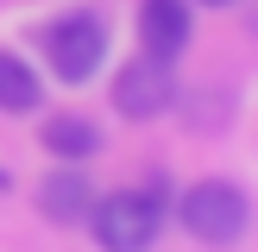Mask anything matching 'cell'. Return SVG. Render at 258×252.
Wrapping results in <instances>:
<instances>
[{"instance_id": "obj_1", "label": "cell", "mask_w": 258, "mask_h": 252, "mask_svg": "<svg viewBox=\"0 0 258 252\" xmlns=\"http://www.w3.org/2000/svg\"><path fill=\"white\" fill-rule=\"evenodd\" d=\"M170 214L183 221L189 239H202V246H233V239H246V227H252V202H246V189L227 183V176L189 183L183 202H170Z\"/></svg>"}, {"instance_id": "obj_2", "label": "cell", "mask_w": 258, "mask_h": 252, "mask_svg": "<svg viewBox=\"0 0 258 252\" xmlns=\"http://www.w3.org/2000/svg\"><path fill=\"white\" fill-rule=\"evenodd\" d=\"M44 63L57 82L82 88L88 76L107 63V19H101L95 7H76V13H57V19L44 25Z\"/></svg>"}, {"instance_id": "obj_3", "label": "cell", "mask_w": 258, "mask_h": 252, "mask_svg": "<svg viewBox=\"0 0 258 252\" xmlns=\"http://www.w3.org/2000/svg\"><path fill=\"white\" fill-rule=\"evenodd\" d=\"M88 233H95L101 252H145L164 227V208L145 196V189H113V196H95L88 208Z\"/></svg>"}, {"instance_id": "obj_4", "label": "cell", "mask_w": 258, "mask_h": 252, "mask_svg": "<svg viewBox=\"0 0 258 252\" xmlns=\"http://www.w3.org/2000/svg\"><path fill=\"white\" fill-rule=\"evenodd\" d=\"M113 107L126 113V120H158V113L176 107V70L164 57H126L120 76H113Z\"/></svg>"}, {"instance_id": "obj_5", "label": "cell", "mask_w": 258, "mask_h": 252, "mask_svg": "<svg viewBox=\"0 0 258 252\" xmlns=\"http://www.w3.org/2000/svg\"><path fill=\"white\" fill-rule=\"evenodd\" d=\"M189 0H139V50L176 63L189 50Z\"/></svg>"}, {"instance_id": "obj_6", "label": "cell", "mask_w": 258, "mask_h": 252, "mask_svg": "<svg viewBox=\"0 0 258 252\" xmlns=\"http://www.w3.org/2000/svg\"><path fill=\"white\" fill-rule=\"evenodd\" d=\"M88 208H95V189H88V170L82 164H63V170H50L44 183H38V214L57 227H82Z\"/></svg>"}, {"instance_id": "obj_7", "label": "cell", "mask_w": 258, "mask_h": 252, "mask_svg": "<svg viewBox=\"0 0 258 252\" xmlns=\"http://www.w3.org/2000/svg\"><path fill=\"white\" fill-rule=\"evenodd\" d=\"M38 139H44V151L63 158V164H82V158L101 151V126L82 120V113H50V120L38 126Z\"/></svg>"}, {"instance_id": "obj_8", "label": "cell", "mask_w": 258, "mask_h": 252, "mask_svg": "<svg viewBox=\"0 0 258 252\" xmlns=\"http://www.w3.org/2000/svg\"><path fill=\"white\" fill-rule=\"evenodd\" d=\"M38 101H44L38 70L19 57V50H0V113H32Z\"/></svg>"}, {"instance_id": "obj_9", "label": "cell", "mask_w": 258, "mask_h": 252, "mask_svg": "<svg viewBox=\"0 0 258 252\" xmlns=\"http://www.w3.org/2000/svg\"><path fill=\"white\" fill-rule=\"evenodd\" d=\"M189 7H233V0H189Z\"/></svg>"}]
</instances>
